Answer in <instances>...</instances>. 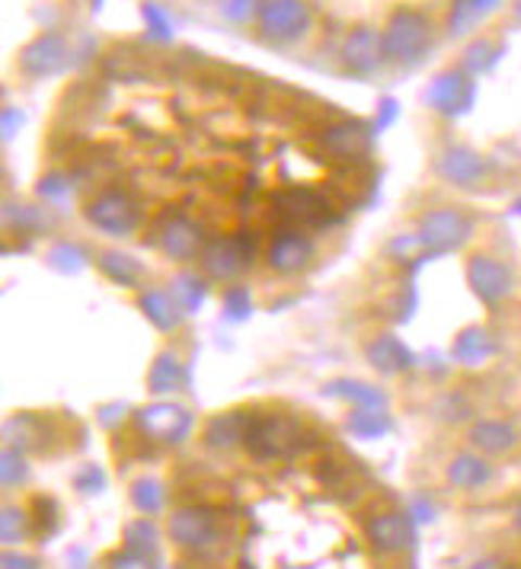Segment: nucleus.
I'll return each mask as SVG.
<instances>
[{
  "mask_svg": "<svg viewBox=\"0 0 521 569\" xmlns=\"http://www.w3.org/2000/svg\"><path fill=\"white\" fill-rule=\"evenodd\" d=\"M301 442V426L291 416H279V413H266V416H253L250 432H246V452L269 464V460H282L289 457Z\"/></svg>",
  "mask_w": 521,
  "mask_h": 569,
  "instance_id": "nucleus-1",
  "label": "nucleus"
},
{
  "mask_svg": "<svg viewBox=\"0 0 521 569\" xmlns=\"http://www.w3.org/2000/svg\"><path fill=\"white\" fill-rule=\"evenodd\" d=\"M473 233V218L463 215L461 208H435V212H425L419 218V228L416 237L422 243V250L429 256H439V253H452V250H461L463 243L470 240Z\"/></svg>",
  "mask_w": 521,
  "mask_h": 569,
  "instance_id": "nucleus-2",
  "label": "nucleus"
},
{
  "mask_svg": "<svg viewBox=\"0 0 521 569\" xmlns=\"http://www.w3.org/2000/svg\"><path fill=\"white\" fill-rule=\"evenodd\" d=\"M84 218L97 230H103L106 237H131L141 225V208L128 192L106 189V192H100L97 199L87 202Z\"/></svg>",
  "mask_w": 521,
  "mask_h": 569,
  "instance_id": "nucleus-3",
  "label": "nucleus"
},
{
  "mask_svg": "<svg viewBox=\"0 0 521 569\" xmlns=\"http://www.w3.org/2000/svg\"><path fill=\"white\" fill-rule=\"evenodd\" d=\"M135 426L141 435L161 445H182L192 432V413L170 400L148 403L135 413Z\"/></svg>",
  "mask_w": 521,
  "mask_h": 569,
  "instance_id": "nucleus-4",
  "label": "nucleus"
},
{
  "mask_svg": "<svg viewBox=\"0 0 521 569\" xmlns=\"http://www.w3.org/2000/svg\"><path fill=\"white\" fill-rule=\"evenodd\" d=\"M202 269L215 282H233L250 263H253V240L246 233H231V237H212L202 246L199 256Z\"/></svg>",
  "mask_w": 521,
  "mask_h": 569,
  "instance_id": "nucleus-5",
  "label": "nucleus"
},
{
  "mask_svg": "<svg viewBox=\"0 0 521 569\" xmlns=\"http://www.w3.org/2000/svg\"><path fill=\"white\" fill-rule=\"evenodd\" d=\"M272 202H276V212L289 222L291 228H327L336 222L333 205L314 189H297V186L282 189V192H276Z\"/></svg>",
  "mask_w": 521,
  "mask_h": 569,
  "instance_id": "nucleus-6",
  "label": "nucleus"
},
{
  "mask_svg": "<svg viewBox=\"0 0 521 569\" xmlns=\"http://www.w3.org/2000/svg\"><path fill=\"white\" fill-rule=\"evenodd\" d=\"M170 538H174L176 547L182 551H208L218 544L221 538V528H218V515L205 506H182L170 515Z\"/></svg>",
  "mask_w": 521,
  "mask_h": 569,
  "instance_id": "nucleus-7",
  "label": "nucleus"
},
{
  "mask_svg": "<svg viewBox=\"0 0 521 569\" xmlns=\"http://www.w3.org/2000/svg\"><path fill=\"white\" fill-rule=\"evenodd\" d=\"M467 282H470V291L486 304V307H499L509 294H512V269L490 256V253H473L467 260Z\"/></svg>",
  "mask_w": 521,
  "mask_h": 569,
  "instance_id": "nucleus-8",
  "label": "nucleus"
},
{
  "mask_svg": "<svg viewBox=\"0 0 521 569\" xmlns=\"http://www.w3.org/2000/svg\"><path fill=\"white\" fill-rule=\"evenodd\" d=\"M157 246L164 256H170L176 263H192L202 256V246H205V237H202V228L195 222H189L186 215H174L167 212L161 222H157Z\"/></svg>",
  "mask_w": 521,
  "mask_h": 569,
  "instance_id": "nucleus-9",
  "label": "nucleus"
},
{
  "mask_svg": "<svg viewBox=\"0 0 521 569\" xmlns=\"http://www.w3.org/2000/svg\"><path fill=\"white\" fill-rule=\"evenodd\" d=\"M310 260H314V240L301 233V228H282L266 246V263L279 276H294L307 269Z\"/></svg>",
  "mask_w": 521,
  "mask_h": 569,
  "instance_id": "nucleus-10",
  "label": "nucleus"
},
{
  "mask_svg": "<svg viewBox=\"0 0 521 569\" xmlns=\"http://www.w3.org/2000/svg\"><path fill=\"white\" fill-rule=\"evenodd\" d=\"M365 538L378 554H404L406 547L416 541L412 515L409 513H384L374 515L365 524Z\"/></svg>",
  "mask_w": 521,
  "mask_h": 569,
  "instance_id": "nucleus-11",
  "label": "nucleus"
},
{
  "mask_svg": "<svg viewBox=\"0 0 521 569\" xmlns=\"http://www.w3.org/2000/svg\"><path fill=\"white\" fill-rule=\"evenodd\" d=\"M425 39H429V26L419 13H397L387 33V52L409 64L425 52Z\"/></svg>",
  "mask_w": 521,
  "mask_h": 569,
  "instance_id": "nucleus-12",
  "label": "nucleus"
},
{
  "mask_svg": "<svg viewBox=\"0 0 521 569\" xmlns=\"http://www.w3.org/2000/svg\"><path fill=\"white\" fill-rule=\"evenodd\" d=\"M307 3L304 0H269L266 10H263V29L266 36L285 42V39H294L307 29Z\"/></svg>",
  "mask_w": 521,
  "mask_h": 569,
  "instance_id": "nucleus-13",
  "label": "nucleus"
},
{
  "mask_svg": "<svg viewBox=\"0 0 521 569\" xmlns=\"http://www.w3.org/2000/svg\"><path fill=\"white\" fill-rule=\"evenodd\" d=\"M470 445L480 452V455H506L512 448H519V429L512 422H503V419H480L470 426Z\"/></svg>",
  "mask_w": 521,
  "mask_h": 569,
  "instance_id": "nucleus-14",
  "label": "nucleus"
},
{
  "mask_svg": "<svg viewBox=\"0 0 521 569\" xmlns=\"http://www.w3.org/2000/svg\"><path fill=\"white\" fill-rule=\"evenodd\" d=\"M250 422H253V413H246V409H231V413L212 416L208 426H205V445L208 448H218V452H228L233 445H243L246 442V432H250Z\"/></svg>",
  "mask_w": 521,
  "mask_h": 569,
  "instance_id": "nucleus-15",
  "label": "nucleus"
},
{
  "mask_svg": "<svg viewBox=\"0 0 521 569\" xmlns=\"http://www.w3.org/2000/svg\"><path fill=\"white\" fill-rule=\"evenodd\" d=\"M439 176L452 186H461V189H476L483 179H486V164L483 157H476L473 151H463V148H455V151H445L439 157Z\"/></svg>",
  "mask_w": 521,
  "mask_h": 569,
  "instance_id": "nucleus-16",
  "label": "nucleus"
},
{
  "mask_svg": "<svg viewBox=\"0 0 521 569\" xmlns=\"http://www.w3.org/2000/svg\"><path fill=\"white\" fill-rule=\"evenodd\" d=\"M365 355H368V362L381 375H401L406 368H412V362H416V355L397 337H391V333L374 337V340L365 345Z\"/></svg>",
  "mask_w": 521,
  "mask_h": 569,
  "instance_id": "nucleus-17",
  "label": "nucleus"
},
{
  "mask_svg": "<svg viewBox=\"0 0 521 569\" xmlns=\"http://www.w3.org/2000/svg\"><path fill=\"white\" fill-rule=\"evenodd\" d=\"M138 307H141V314L161 330V333H174L179 330V324H182V307L176 304V298L170 291H157V288H148V291H141V298H138Z\"/></svg>",
  "mask_w": 521,
  "mask_h": 569,
  "instance_id": "nucleus-18",
  "label": "nucleus"
},
{
  "mask_svg": "<svg viewBox=\"0 0 521 569\" xmlns=\"http://www.w3.org/2000/svg\"><path fill=\"white\" fill-rule=\"evenodd\" d=\"M496 352H499V345L493 340V333L483 330V327H467V330L458 333V340L452 345L455 362H461L467 368H476V365L490 362Z\"/></svg>",
  "mask_w": 521,
  "mask_h": 569,
  "instance_id": "nucleus-19",
  "label": "nucleus"
},
{
  "mask_svg": "<svg viewBox=\"0 0 521 569\" xmlns=\"http://www.w3.org/2000/svg\"><path fill=\"white\" fill-rule=\"evenodd\" d=\"M186 388V365L176 352H161L148 371V391L157 397H167Z\"/></svg>",
  "mask_w": 521,
  "mask_h": 569,
  "instance_id": "nucleus-20",
  "label": "nucleus"
},
{
  "mask_svg": "<svg viewBox=\"0 0 521 569\" xmlns=\"http://www.w3.org/2000/svg\"><path fill=\"white\" fill-rule=\"evenodd\" d=\"M448 480L458 490H480V486H486L493 480V464L483 455L463 452V455H458L448 464Z\"/></svg>",
  "mask_w": 521,
  "mask_h": 569,
  "instance_id": "nucleus-21",
  "label": "nucleus"
},
{
  "mask_svg": "<svg viewBox=\"0 0 521 569\" xmlns=\"http://www.w3.org/2000/svg\"><path fill=\"white\" fill-rule=\"evenodd\" d=\"M97 266L100 273L118 288H138L144 279V269L128 256V253H118V250H103L97 253Z\"/></svg>",
  "mask_w": 521,
  "mask_h": 569,
  "instance_id": "nucleus-22",
  "label": "nucleus"
},
{
  "mask_svg": "<svg viewBox=\"0 0 521 569\" xmlns=\"http://www.w3.org/2000/svg\"><path fill=\"white\" fill-rule=\"evenodd\" d=\"M323 148L340 161H358L368 151V135L361 131V125H336L327 131Z\"/></svg>",
  "mask_w": 521,
  "mask_h": 569,
  "instance_id": "nucleus-23",
  "label": "nucleus"
},
{
  "mask_svg": "<svg viewBox=\"0 0 521 569\" xmlns=\"http://www.w3.org/2000/svg\"><path fill=\"white\" fill-rule=\"evenodd\" d=\"M323 397L346 400V403H355L361 409H384L387 406L384 391H378L374 384H365V381H330L323 388Z\"/></svg>",
  "mask_w": 521,
  "mask_h": 569,
  "instance_id": "nucleus-24",
  "label": "nucleus"
},
{
  "mask_svg": "<svg viewBox=\"0 0 521 569\" xmlns=\"http://www.w3.org/2000/svg\"><path fill=\"white\" fill-rule=\"evenodd\" d=\"M125 551H131V554H138L144 560L157 557V551H161V531H157V524L148 515L138 518V521H131V524H125Z\"/></svg>",
  "mask_w": 521,
  "mask_h": 569,
  "instance_id": "nucleus-25",
  "label": "nucleus"
},
{
  "mask_svg": "<svg viewBox=\"0 0 521 569\" xmlns=\"http://www.w3.org/2000/svg\"><path fill=\"white\" fill-rule=\"evenodd\" d=\"M46 263L61 273V276H77V273H84L87 266H90V253L80 246V243H71V240H61L55 243L49 253H46Z\"/></svg>",
  "mask_w": 521,
  "mask_h": 569,
  "instance_id": "nucleus-26",
  "label": "nucleus"
},
{
  "mask_svg": "<svg viewBox=\"0 0 521 569\" xmlns=\"http://www.w3.org/2000/svg\"><path fill=\"white\" fill-rule=\"evenodd\" d=\"M61 61H64V49H61V42L55 36L39 39V42L29 46L26 55H23L26 71H33V74H52V71H59Z\"/></svg>",
  "mask_w": 521,
  "mask_h": 569,
  "instance_id": "nucleus-27",
  "label": "nucleus"
},
{
  "mask_svg": "<svg viewBox=\"0 0 521 569\" xmlns=\"http://www.w3.org/2000/svg\"><path fill=\"white\" fill-rule=\"evenodd\" d=\"M170 294L176 298V304L182 307V314H195L205 304L208 284H205V279H199L195 273H179L170 282Z\"/></svg>",
  "mask_w": 521,
  "mask_h": 569,
  "instance_id": "nucleus-28",
  "label": "nucleus"
},
{
  "mask_svg": "<svg viewBox=\"0 0 521 569\" xmlns=\"http://www.w3.org/2000/svg\"><path fill=\"white\" fill-rule=\"evenodd\" d=\"M391 429H394V422H391V416L384 409H361L358 406L348 416V432L358 435V439H384Z\"/></svg>",
  "mask_w": 521,
  "mask_h": 569,
  "instance_id": "nucleus-29",
  "label": "nucleus"
},
{
  "mask_svg": "<svg viewBox=\"0 0 521 569\" xmlns=\"http://www.w3.org/2000/svg\"><path fill=\"white\" fill-rule=\"evenodd\" d=\"M164 503H167V490H164V483L161 480H154V477H141V480H135L131 483V506L138 509L141 515H157L164 509Z\"/></svg>",
  "mask_w": 521,
  "mask_h": 569,
  "instance_id": "nucleus-30",
  "label": "nucleus"
},
{
  "mask_svg": "<svg viewBox=\"0 0 521 569\" xmlns=\"http://www.w3.org/2000/svg\"><path fill=\"white\" fill-rule=\"evenodd\" d=\"M378 55H381V39H378L371 29H358V33L348 39L346 58L355 71H368V67H374Z\"/></svg>",
  "mask_w": 521,
  "mask_h": 569,
  "instance_id": "nucleus-31",
  "label": "nucleus"
},
{
  "mask_svg": "<svg viewBox=\"0 0 521 569\" xmlns=\"http://www.w3.org/2000/svg\"><path fill=\"white\" fill-rule=\"evenodd\" d=\"M3 222H7V230H20V233H39L42 228H49V215L42 208H29V205H13L7 202L3 208Z\"/></svg>",
  "mask_w": 521,
  "mask_h": 569,
  "instance_id": "nucleus-32",
  "label": "nucleus"
},
{
  "mask_svg": "<svg viewBox=\"0 0 521 569\" xmlns=\"http://www.w3.org/2000/svg\"><path fill=\"white\" fill-rule=\"evenodd\" d=\"M29 531H33V524H29V513L26 509H20V506H7L3 509V515H0V538H3L7 547L23 544L29 538Z\"/></svg>",
  "mask_w": 521,
  "mask_h": 569,
  "instance_id": "nucleus-33",
  "label": "nucleus"
},
{
  "mask_svg": "<svg viewBox=\"0 0 521 569\" xmlns=\"http://www.w3.org/2000/svg\"><path fill=\"white\" fill-rule=\"evenodd\" d=\"M29 480V464H26V457L20 448H13V445H7L3 448V457H0V483L7 486V490H13V486H23Z\"/></svg>",
  "mask_w": 521,
  "mask_h": 569,
  "instance_id": "nucleus-34",
  "label": "nucleus"
},
{
  "mask_svg": "<svg viewBox=\"0 0 521 569\" xmlns=\"http://www.w3.org/2000/svg\"><path fill=\"white\" fill-rule=\"evenodd\" d=\"M221 307H225V317L231 324H243L250 314H253V298H250V288L243 284H231L221 298Z\"/></svg>",
  "mask_w": 521,
  "mask_h": 569,
  "instance_id": "nucleus-35",
  "label": "nucleus"
},
{
  "mask_svg": "<svg viewBox=\"0 0 521 569\" xmlns=\"http://www.w3.org/2000/svg\"><path fill=\"white\" fill-rule=\"evenodd\" d=\"M39 195H42L46 202H52V205H61V202H67V199L74 195V186H71V179H67L64 173H49V176L39 182Z\"/></svg>",
  "mask_w": 521,
  "mask_h": 569,
  "instance_id": "nucleus-36",
  "label": "nucleus"
},
{
  "mask_svg": "<svg viewBox=\"0 0 521 569\" xmlns=\"http://www.w3.org/2000/svg\"><path fill=\"white\" fill-rule=\"evenodd\" d=\"M74 486H77L84 496L103 493V490H106V473H103V467H97V464L80 467V470H77V477H74Z\"/></svg>",
  "mask_w": 521,
  "mask_h": 569,
  "instance_id": "nucleus-37",
  "label": "nucleus"
},
{
  "mask_svg": "<svg viewBox=\"0 0 521 569\" xmlns=\"http://www.w3.org/2000/svg\"><path fill=\"white\" fill-rule=\"evenodd\" d=\"M387 253L391 256H397V260H416V256H425V250H422V243H419V237L416 233H406V237H394L391 240V246H387Z\"/></svg>",
  "mask_w": 521,
  "mask_h": 569,
  "instance_id": "nucleus-38",
  "label": "nucleus"
},
{
  "mask_svg": "<svg viewBox=\"0 0 521 569\" xmlns=\"http://www.w3.org/2000/svg\"><path fill=\"white\" fill-rule=\"evenodd\" d=\"M106 569H154L144 557L131 554V551H118L113 557H106Z\"/></svg>",
  "mask_w": 521,
  "mask_h": 569,
  "instance_id": "nucleus-39",
  "label": "nucleus"
},
{
  "mask_svg": "<svg viewBox=\"0 0 521 569\" xmlns=\"http://www.w3.org/2000/svg\"><path fill=\"white\" fill-rule=\"evenodd\" d=\"M125 413H128V406H125V403H110V406H103V409H100V422H103L106 429H116V422L125 419Z\"/></svg>",
  "mask_w": 521,
  "mask_h": 569,
  "instance_id": "nucleus-40",
  "label": "nucleus"
},
{
  "mask_svg": "<svg viewBox=\"0 0 521 569\" xmlns=\"http://www.w3.org/2000/svg\"><path fill=\"white\" fill-rule=\"evenodd\" d=\"M3 569H39V560L26 554H3Z\"/></svg>",
  "mask_w": 521,
  "mask_h": 569,
  "instance_id": "nucleus-41",
  "label": "nucleus"
},
{
  "mask_svg": "<svg viewBox=\"0 0 521 569\" xmlns=\"http://www.w3.org/2000/svg\"><path fill=\"white\" fill-rule=\"evenodd\" d=\"M409 515H416V521H432V506H429L422 496H416V500H412V513Z\"/></svg>",
  "mask_w": 521,
  "mask_h": 569,
  "instance_id": "nucleus-42",
  "label": "nucleus"
},
{
  "mask_svg": "<svg viewBox=\"0 0 521 569\" xmlns=\"http://www.w3.org/2000/svg\"><path fill=\"white\" fill-rule=\"evenodd\" d=\"M246 10H250V0H228V3H225V13L233 16V20H243Z\"/></svg>",
  "mask_w": 521,
  "mask_h": 569,
  "instance_id": "nucleus-43",
  "label": "nucleus"
},
{
  "mask_svg": "<svg viewBox=\"0 0 521 569\" xmlns=\"http://www.w3.org/2000/svg\"><path fill=\"white\" fill-rule=\"evenodd\" d=\"M467 569H503L496 560H476V564H470Z\"/></svg>",
  "mask_w": 521,
  "mask_h": 569,
  "instance_id": "nucleus-44",
  "label": "nucleus"
},
{
  "mask_svg": "<svg viewBox=\"0 0 521 569\" xmlns=\"http://www.w3.org/2000/svg\"><path fill=\"white\" fill-rule=\"evenodd\" d=\"M516 524H519V531H521V506H519V513H516Z\"/></svg>",
  "mask_w": 521,
  "mask_h": 569,
  "instance_id": "nucleus-45",
  "label": "nucleus"
}]
</instances>
